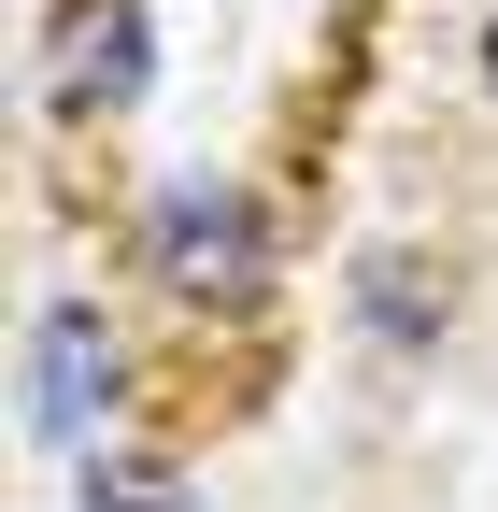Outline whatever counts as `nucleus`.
Segmentation results:
<instances>
[{
    "label": "nucleus",
    "mask_w": 498,
    "mask_h": 512,
    "mask_svg": "<svg viewBox=\"0 0 498 512\" xmlns=\"http://www.w3.org/2000/svg\"><path fill=\"white\" fill-rule=\"evenodd\" d=\"M86 413H114V328H100L86 299H57L43 328H29V427L72 441Z\"/></svg>",
    "instance_id": "nucleus-1"
},
{
    "label": "nucleus",
    "mask_w": 498,
    "mask_h": 512,
    "mask_svg": "<svg viewBox=\"0 0 498 512\" xmlns=\"http://www.w3.org/2000/svg\"><path fill=\"white\" fill-rule=\"evenodd\" d=\"M157 271L171 285H242V271H257V214L214 200V185H171V200H157Z\"/></svg>",
    "instance_id": "nucleus-2"
},
{
    "label": "nucleus",
    "mask_w": 498,
    "mask_h": 512,
    "mask_svg": "<svg viewBox=\"0 0 498 512\" xmlns=\"http://www.w3.org/2000/svg\"><path fill=\"white\" fill-rule=\"evenodd\" d=\"M57 100H72V114H129L143 100V15H129V0H86V15H72Z\"/></svg>",
    "instance_id": "nucleus-3"
},
{
    "label": "nucleus",
    "mask_w": 498,
    "mask_h": 512,
    "mask_svg": "<svg viewBox=\"0 0 498 512\" xmlns=\"http://www.w3.org/2000/svg\"><path fill=\"white\" fill-rule=\"evenodd\" d=\"M356 299H370V328H385V342H427V328H442V285H427L413 256H370Z\"/></svg>",
    "instance_id": "nucleus-4"
},
{
    "label": "nucleus",
    "mask_w": 498,
    "mask_h": 512,
    "mask_svg": "<svg viewBox=\"0 0 498 512\" xmlns=\"http://www.w3.org/2000/svg\"><path fill=\"white\" fill-rule=\"evenodd\" d=\"M86 512H171V498H143V484H100V498H86Z\"/></svg>",
    "instance_id": "nucleus-5"
},
{
    "label": "nucleus",
    "mask_w": 498,
    "mask_h": 512,
    "mask_svg": "<svg viewBox=\"0 0 498 512\" xmlns=\"http://www.w3.org/2000/svg\"><path fill=\"white\" fill-rule=\"evenodd\" d=\"M484 86H498V29H484Z\"/></svg>",
    "instance_id": "nucleus-6"
}]
</instances>
